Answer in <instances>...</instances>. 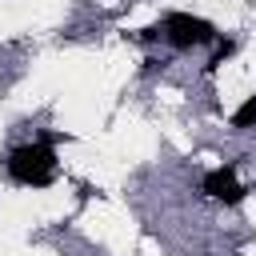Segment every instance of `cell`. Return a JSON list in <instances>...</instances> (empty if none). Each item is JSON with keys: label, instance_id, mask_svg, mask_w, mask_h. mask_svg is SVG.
Listing matches in <instances>:
<instances>
[{"label": "cell", "instance_id": "obj_4", "mask_svg": "<svg viewBox=\"0 0 256 256\" xmlns=\"http://www.w3.org/2000/svg\"><path fill=\"white\" fill-rule=\"evenodd\" d=\"M252 124H256V96H248L232 116V128H252Z\"/></svg>", "mask_w": 256, "mask_h": 256}, {"label": "cell", "instance_id": "obj_2", "mask_svg": "<svg viewBox=\"0 0 256 256\" xmlns=\"http://www.w3.org/2000/svg\"><path fill=\"white\" fill-rule=\"evenodd\" d=\"M160 36H164L172 48L188 52V48H204V44H212V40H216V28H212L208 20H200V16L168 12V16H164V24H160Z\"/></svg>", "mask_w": 256, "mask_h": 256}, {"label": "cell", "instance_id": "obj_1", "mask_svg": "<svg viewBox=\"0 0 256 256\" xmlns=\"http://www.w3.org/2000/svg\"><path fill=\"white\" fill-rule=\"evenodd\" d=\"M52 172H56V152L48 144H20V148L8 152V176L16 184L40 188V184L52 180Z\"/></svg>", "mask_w": 256, "mask_h": 256}, {"label": "cell", "instance_id": "obj_3", "mask_svg": "<svg viewBox=\"0 0 256 256\" xmlns=\"http://www.w3.org/2000/svg\"><path fill=\"white\" fill-rule=\"evenodd\" d=\"M204 192H208L212 200L240 204L248 188H240V184H236V172H232V168H216V172H208V176H204Z\"/></svg>", "mask_w": 256, "mask_h": 256}]
</instances>
